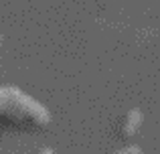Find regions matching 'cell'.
<instances>
[{
	"label": "cell",
	"mask_w": 160,
	"mask_h": 154,
	"mask_svg": "<svg viewBox=\"0 0 160 154\" xmlns=\"http://www.w3.org/2000/svg\"><path fill=\"white\" fill-rule=\"evenodd\" d=\"M109 154H144V152H142V148L138 146V144H126V146H122V148L112 150Z\"/></svg>",
	"instance_id": "7a4b0ae2"
},
{
	"label": "cell",
	"mask_w": 160,
	"mask_h": 154,
	"mask_svg": "<svg viewBox=\"0 0 160 154\" xmlns=\"http://www.w3.org/2000/svg\"><path fill=\"white\" fill-rule=\"evenodd\" d=\"M2 41H4V37H2V32H0V47H2Z\"/></svg>",
	"instance_id": "277c9868"
},
{
	"label": "cell",
	"mask_w": 160,
	"mask_h": 154,
	"mask_svg": "<svg viewBox=\"0 0 160 154\" xmlns=\"http://www.w3.org/2000/svg\"><path fill=\"white\" fill-rule=\"evenodd\" d=\"M37 154H55V152H53V148H41Z\"/></svg>",
	"instance_id": "3957f363"
},
{
	"label": "cell",
	"mask_w": 160,
	"mask_h": 154,
	"mask_svg": "<svg viewBox=\"0 0 160 154\" xmlns=\"http://www.w3.org/2000/svg\"><path fill=\"white\" fill-rule=\"evenodd\" d=\"M144 124V114L140 107H132L130 112H126L124 120H122V136L124 138H132L138 134V130Z\"/></svg>",
	"instance_id": "6da1fadb"
}]
</instances>
